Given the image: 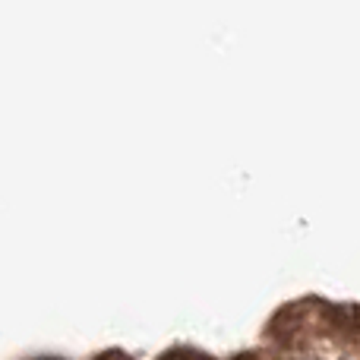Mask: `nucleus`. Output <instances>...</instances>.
Masks as SVG:
<instances>
[{
	"label": "nucleus",
	"mask_w": 360,
	"mask_h": 360,
	"mask_svg": "<svg viewBox=\"0 0 360 360\" xmlns=\"http://www.w3.org/2000/svg\"><path fill=\"white\" fill-rule=\"evenodd\" d=\"M95 360H133V357H130V354H124V351H117V348H114V351H105V354H98Z\"/></svg>",
	"instance_id": "nucleus-2"
},
{
	"label": "nucleus",
	"mask_w": 360,
	"mask_h": 360,
	"mask_svg": "<svg viewBox=\"0 0 360 360\" xmlns=\"http://www.w3.org/2000/svg\"><path fill=\"white\" fill-rule=\"evenodd\" d=\"M158 360H215V357L205 354V351H199V348H171V351H165Z\"/></svg>",
	"instance_id": "nucleus-1"
}]
</instances>
